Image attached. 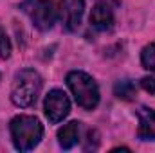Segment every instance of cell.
Segmentation results:
<instances>
[{
  "mask_svg": "<svg viewBox=\"0 0 155 153\" xmlns=\"http://www.w3.org/2000/svg\"><path fill=\"white\" fill-rule=\"evenodd\" d=\"M13 144L20 151H29L38 146L43 135V126L36 117L33 115H18L9 124Z\"/></svg>",
  "mask_w": 155,
  "mask_h": 153,
  "instance_id": "cell-1",
  "label": "cell"
},
{
  "mask_svg": "<svg viewBox=\"0 0 155 153\" xmlns=\"http://www.w3.org/2000/svg\"><path fill=\"white\" fill-rule=\"evenodd\" d=\"M40 92H41L40 74L33 69H24L15 76L13 90H11V101L20 108H27V106H33L36 103Z\"/></svg>",
  "mask_w": 155,
  "mask_h": 153,
  "instance_id": "cell-2",
  "label": "cell"
},
{
  "mask_svg": "<svg viewBox=\"0 0 155 153\" xmlns=\"http://www.w3.org/2000/svg\"><path fill=\"white\" fill-rule=\"evenodd\" d=\"M67 85L76 99V103L85 110H94L99 103L97 83L81 70H72L67 74Z\"/></svg>",
  "mask_w": 155,
  "mask_h": 153,
  "instance_id": "cell-3",
  "label": "cell"
},
{
  "mask_svg": "<svg viewBox=\"0 0 155 153\" xmlns=\"http://www.w3.org/2000/svg\"><path fill=\"white\" fill-rule=\"evenodd\" d=\"M20 7L40 31H49L56 22V9L51 0H24Z\"/></svg>",
  "mask_w": 155,
  "mask_h": 153,
  "instance_id": "cell-4",
  "label": "cell"
},
{
  "mask_svg": "<svg viewBox=\"0 0 155 153\" xmlns=\"http://www.w3.org/2000/svg\"><path fill=\"white\" fill-rule=\"evenodd\" d=\"M43 108H45V115H47L49 122L58 124V122H61L69 115V112H71V101H69V97H67V94L63 90L54 88V90H51L47 94Z\"/></svg>",
  "mask_w": 155,
  "mask_h": 153,
  "instance_id": "cell-5",
  "label": "cell"
},
{
  "mask_svg": "<svg viewBox=\"0 0 155 153\" xmlns=\"http://www.w3.org/2000/svg\"><path fill=\"white\" fill-rule=\"evenodd\" d=\"M85 11V0H61V20L67 31H76Z\"/></svg>",
  "mask_w": 155,
  "mask_h": 153,
  "instance_id": "cell-6",
  "label": "cell"
},
{
  "mask_svg": "<svg viewBox=\"0 0 155 153\" xmlns=\"http://www.w3.org/2000/svg\"><path fill=\"white\" fill-rule=\"evenodd\" d=\"M90 24L96 29H99V31L112 29V25H114V13H112L110 5L105 4V2L96 4L92 13H90Z\"/></svg>",
  "mask_w": 155,
  "mask_h": 153,
  "instance_id": "cell-7",
  "label": "cell"
},
{
  "mask_svg": "<svg viewBox=\"0 0 155 153\" xmlns=\"http://www.w3.org/2000/svg\"><path fill=\"white\" fill-rule=\"evenodd\" d=\"M139 130L137 135L143 141H155V110L152 108H139Z\"/></svg>",
  "mask_w": 155,
  "mask_h": 153,
  "instance_id": "cell-8",
  "label": "cell"
},
{
  "mask_svg": "<svg viewBox=\"0 0 155 153\" xmlns=\"http://www.w3.org/2000/svg\"><path fill=\"white\" fill-rule=\"evenodd\" d=\"M79 130H81V126L76 121H72V122H69V124H65L63 128L58 130V142H60V146L63 150H71L72 146L78 144V141H79Z\"/></svg>",
  "mask_w": 155,
  "mask_h": 153,
  "instance_id": "cell-9",
  "label": "cell"
},
{
  "mask_svg": "<svg viewBox=\"0 0 155 153\" xmlns=\"http://www.w3.org/2000/svg\"><path fill=\"white\" fill-rule=\"evenodd\" d=\"M114 92L119 99H124V101H132L135 96H137V90H135V85L130 81V79H121L117 81L116 86H114Z\"/></svg>",
  "mask_w": 155,
  "mask_h": 153,
  "instance_id": "cell-10",
  "label": "cell"
},
{
  "mask_svg": "<svg viewBox=\"0 0 155 153\" xmlns=\"http://www.w3.org/2000/svg\"><path fill=\"white\" fill-rule=\"evenodd\" d=\"M141 61H143V67L148 69V70H153L155 72V43H150L143 49L141 52Z\"/></svg>",
  "mask_w": 155,
  "mask_h": 153,
  "instance_id": "cell-11",
  "label": "cell"
},
{
  "mask_svg": "<svg viewBox=\"0 0 155 153\" xmlns=\"http://www.w3.org/2000/svg\"><path fill=\"white\" fill-rule=\"evenodd\" d=\"M11 56V43H9V38L5 36L4 29L0 27V60H7Z\"/></svg>",
  "mask_w": 155,
  "mask_h": 153,
  "instance_id": "cell-12",
  "label": "cell"
},
{
  "mask_svg": "<svg viewBox=\"0 0 155 153\" xmlns=\"http://www.w3.org/2000/svg\"><path fill=\"white\" fill-rule=\"evenodd\" d=\"M141 86L148 92V94H155V77H143L141 79Z\"/></svg>",
  "mask_w": 155,
  "mask_h": 153,
  "instance_id": "cell-13",
  "label": "cell"
}]
</instances>
